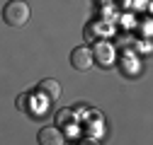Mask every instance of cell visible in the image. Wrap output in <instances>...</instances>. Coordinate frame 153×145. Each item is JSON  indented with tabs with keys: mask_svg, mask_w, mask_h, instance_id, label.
<instances>
[{
	"mask_svg": "<svg viewBox=\"0 0 153 145\" xmlns=\"http://www.w3.org/2000/svg\"><path fill=\"white\" fill-rule=\"evenodd\" d=\"M95 63V56H92V51L88 46H78V48H73L71 53V65L75 70H90Z\"/></svg>",
	"mask_w": 153,
	"mask_h": 145,
	"instance_id": "2",
	"label": "cell"
},
{
	"mask_svg": "<svg viewBox=\"0 0 153 145\" xmlns=\"http://www.w3.org/2000/svg\"><path fill=\"white\" fill-rule=\"evenodd\" d=\"M88 145H100V143H88Z\"/></svg>",
	"mask_w": 153,
	"mask_h": 145,
	"instance_id": "5",
	"label": "cell"
},
{
	"mask_svg": "<svg viewBox=\"0 0 153 145\" xmlns=\"http://www.w3.org/2000/svg\"><path fill=\"white\" fill-rule=\"evenodd\" d=\"M3 20L10 27H25L29 22V5L25 0H10L3 7Z\"/></svg>",
	"mask_w": 153,
	"mask_h": 145,
	"instance_id": "1",
	"label": "cell"
},
{
	"mask_svg": "<svg viewBox=\"0 0 153 145\" xmlns=\"http://www.w3.org/2000/svg\"><path fill=\"white\" fill-rule=\"evenodd\" d=\"M39 145H63L66 138L61 133V128H56V126H49V128H42L39 131Z\"/></svg>",
	"mask_w": 153,
	"mask_h": 145,
	"instance_id": "3",
	"label": "cell"
},
{
	"mask_svg": "<svg viewBox=\"0 0 153 145\" xmlns=\"http://www.w3.org/2000/svg\"><path fill=\"white\" fill-rule=\"evenodd\" d=\"M39 94H42L49 104H53L56 99L61 97V85L56 82V80H42V82H39Z\"/></svg>",
	"mask_w": 153,
	"mask_h": 145,
	"instance_id": "4",
	"label": "cell"
}]
</instances>
